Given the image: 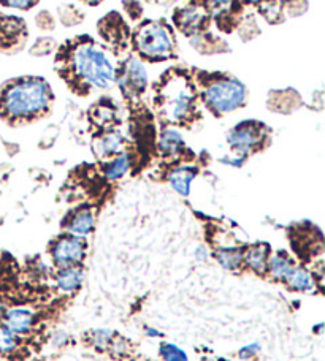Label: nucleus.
<instances>
[{"label":"nucleus","instance_id":"f257e3e1","mask_svg":"<svg viewBox=\"0 0 325 361\" xmlns=\"http://www.w3.org/2000/svg\"><path fill=\"white\" fill-rule=\"evenodd\" d=\"M70 72L86 87L107 90L118 80V67L105 49L86 40L73 47L69 56Z\"/></svg>","mask_w":325,"mask_h":361},{"label":"nucleus","instance_id":"f03ea898","mask_svg":"<svg viewBox=\"0 0 325 361\" xmlns=\"http://www.w3.org/2000/svg\"><path fill=\"white\" fill-rule=\"evenodd\" d=\"M51 89L42 78H23L4 89L0 95V113L10 121L34 119L49 108Z\"/></svg>","mask_w":325,"mask_h":361},{"label":"nucleus","instance_id":"7ed1b4c3","mask_svg":"<svg viewBox=\"0 0 325 361\" xmlns=\"http://www.w3.org/2000/svg\"><path fill=\"white\" fill-rule=\"evenodd\" d=\"M195 90L187 78L175 75L160 87V109L168 121L183 122L195 111Z\"/></svg>","mask_w":325,"mask_h":361},{"label":"nucleus","instance_id":"20e7f679","mask_svg":"<svg viewBox=\"0 0 325 361\" xmlns=\"http://www.w3.org/2000/svg\"><path fill=\"white\" fill-rule=\"evenodd\" d=\"M135 47L143 57L159 62L173 56L175 38L168 25L159 21H149L136 30Z\"/></svg>","mask_w":325,"mask_h":361},{"label":"nucleus","instance_id":"39448f33","mask_svg":"<svg viewBox=\"0 0 325 361\" xmlns=\"http://www.w3.org/2000/svg\"><path fill=\"white\" fill-rule=\"evenodd\" d=\"M203 102L214 113H232L244 105L246 87L238 80L229 76L213 80L205 89Z\"/></svg>","mask_w":325,"mask_h":361},{"label":"nucleus","instance_id":"423d86ee","mask_svg":"<svg viewBox=\"0 0 325 361\" xmlns=\"http://www.w3.org/2000/svg\"><path fill=\"white\" fill-rule=\"evenodd\" d=\"M51 257H53V262L59 268L76 267L86 257V243L80 236L65 235L53 244Z\"/></svg>","mask_w":325,"mask_h":361},{"label":"nucleus","instance_id":"0eeeda50","mask_svg":"<svg viewBox=\"0 0 325 361\" xmlns=\"http://www.w3.org/2000/svg\"><path fill=\"white\" fill-rule=\"evenodd\" d=\"M265 137L264 126L254 121H246L233 127L229 133V145L235 152L242 154L244 157L246 154L254 151L256 147L262 145Z\"/></svg>","mask_w":325,"mask_h":361},{"label":"nucleus","instance_id":"6e6552de","mask_svg":"<svg viewBox=\"0 0 325 361\" xmlns=\"http://www.w3.org/2000/svg\"><path fill=\"white\" fill-rule=\"evenodd\" d=\"M116 82H119L121 90L126 95H140L148 86V73L145 66L138 59L132 57L124 63L121 73H118Z\"/></svg>","mask_w":325,"mask_h":361},{"label":"nucleus","instance_id":"1a4fd4ad","mask_svg":"<svg viewBox=\"0 0 325 361\" xmlns=\"http://www.w3.org/2000/svg\"><path fill=\"white\" fill-rule=\"evenodd\" d=\"M35 314L28 307H13L6 309L2 324L15 334H25L34 326Z\"/></svg>","mask_w":325,"mask_h":361},{"label":"nucleus","instance_id":"9d476101","mask_svg":"<svg viewBox=\"0 0 325 361\" xmlns=\"http://www.w3.org/2000/svg\"><path fill=\"white\" fill-rule=\"evenodd\" d=\"M24 37V21L15 16L0 15V48H11Z\"/></svg>","mask_w":325,"mask_h":361},{"label":"nucleus","instance_id":"9b49d317","mask_svg":"<svg viewBox=\"0 0 325 361\" xmlns=\"http://www.w3.org/2000/svg\"><path fill=\"white\" fill-rule=\"evenodd\" d=\"M206 18L208 15L205 8H201L199 5H191L179 10L175 21H177V25L181 30L191 34V32H197L206 23Z\"/></svg>","mask_w":325,"mask_h":361},{"label":"nucleus","instance_id":"f8f14e48","mask_svg":"<svg viewBox=\"0 0 325 361\" xmlns=\"http://www.w3.org/2000/svg\"><path fill=\"white\" fill-rule=\"evenodd\" d=\"M94 224H95V219H94L93 211H90V209H80V211H76V212H73V214H71V217L69 219V222L65 224V228L69 230L70 235L84 238L94 230Z\"/></svg>","mask_w":325,"mask_h":361},{"label":"nucleus","instance_id":"ddd939ff","mask_svg":"<svg viewBox=\"0 0 325 361\" xmlns=\"http://www.w3.org/2000/svg\"><path fill=\"white\" fill-rule=\"evenodd\" d=\"M195 176H197V169H194V166H179V169H175L168 175V183L179 195L189 197L191 185Z\"/></svg>","mask_w":325,"mask_h":361},{"label":"nucleus","instance_id":"4468645a","mask_svg":"<svg viewBox=\"0 0 325 361\" xmlns=\"http://www.w3.org/2000/svg\"><path fill=\"white\" fill-rule=\"evenodd\" d=\"M84 279V273L83 269L78 267H65L57 271L56 274V283L62 292L71 293L81 287Z\"/></svg>","mask_w":325,"mask_h":361},{"label":"nucleus","instance_id":"2eb2a0df","mask_svg":"<svg viewBox=\"0 0 325 361\" xmlns=\"http://www.w3.org/2000/svg\"><path fill=\"white\" fill-rule=\"evenodd\" d=\"M295 268L294 262L289 259L288 254L284 252H278L273 257H268V262H266V269H268L270 276L273 279L276 281H285V277H288L292 269Z\"/></svg>","mask_w":325,"mask_h":361},{"label":"nucleus","instance_id":"dca6fc26","mask_svg":"<svg viewBox=\"0 0 325 361\" xmlns=\"http://www.w3.org/2000/svg\"><path fill=\"white\" fill-rule=\"evenodd\" d=\"M186 147L183 135L177 128H165L159 137V149L165 156H177Z\"/></svg>","mask_w":325,"mask_h":361},{"label":"nucleus","instance_id":"f3484780","mask_svg":"<svg viewBox=\"0 0 325 361\" xmlns=\"http://www.w3.org/2000/svg\"><path fill=\"white\" fill-rule=\"evenodd\" d=\"M124 146V137L119 132H110L95 141V154L100 157H108L119 154Z\"/></svg>","mask_w":325,"mask_h":361},{"label":"nucleus","instance_id":"a211bd4d","mask_svg":"<svg viewBox=\"0 0 325 361\" xmlns=\"http://www.w3.org/2000/svg\"><path fill=\"white\" fill-rule=\"evenodd\" d=\"M243 262L254 271V273H265L266 262H268V247H266L265 244H257V246L249 247L243 254Z\"/></svg>","mask_w":325,"mask_h":361},{"label":"nucleus","instance_id":"6ab92c4d","mask_svg":"<svg viewBox=\"0 0 325 361\" xmlns=\"http://www.w3.org/2000/svg\"><path fill=\"white\" fill-rule=\"evenodd\" d=\"M243 250L240 247H220L214 252V257L220 267L227 271H237L243 263Z\"/></svg>","mask_w":325,"mask_h":361},{"label":"nucleus","instance_id":"aec40b11","mask_svg":"<svg viewBox=\"0 0 325 361\" xmlns=\"http://www.w3.org/2000/svg\"><path fill=\"white\" fill-rule=\"evenodd\" d=\"M130 170V156L127 152H119L113 160L105 165L103 173H105V178L110 180H118L127 175Z\"/></svg>","mask_w":325,"mask_h":361},{"label":"nucleus","instance_id":"412c9836","mask_svg":"<svg viewBox=\"0 0 325 361\" xmlns=\"http://www.w3.org/2000/svg\"><path fill=\"white\" fill-rule=\"evenodd\" d=\"M284 283L290 288L298 290V292H309V290H313L314 287V282L311 279L308 271L297 267L292 269V273L288 277H285Z\"/></svg>","mask_w":325,"mask_h":361},{"label":"nucleus","instance_id":"4be33fe9","mask_svg":"<svg viewBox=\"0 0 325 361\" xmlns=\"http://www.w3.org/2000/svg\"><path fill=\"white\" fill-rule=\"evenodd\" d=\"M160 357L165 361H187V353L181 347L165 343L159 347Z\"/></svg>","mask_w":325,"mask_h":361},{"label":"nucleus","instance_id":"5701e85b","mask_svg":"<svg viewBox=\"0 0 325 361\" xmlns=\"http://www.w3.org/2000/svg\"><path fill=\"white\" fill-rule=\"evenodd\" d=\"M18 338L8 328L0 325V353H10L16 349Z\"/></svg>","mask_w":325,"mask_h":361},{"label":"nucleus","instance_id":"b1692460","mask_svg":"<svg viewBox=\"0 0 325 361\" xmlns=\"http://www.w3.org/2000/svg\"><path fill=\"white\" fill-rule=\"evenodd\" d=\"M37 2L38 0H0V5L8 6V8H16V10H29Z\"/></svg>","mask_w":325,"mask_h":361},{"label":"nucleus","instance_id":"393cba45","mask_svg":"<svg viewBox=\"0 0 325 361\" xmlns=\"http://www.w3.org/2000/svg\"><path fill=\"white\" fill-rule=\"evenodd\" d=\"M260 352V345L259 344H251V345H244L242 350L238 352V357L242 360H249Z\"/></svg>","mask_w":325,"mask_h":361},{"label":"nucleus","instance_id":"a878e982","mask_svg":"<svg viewBox=\"0 0 325 361\" xmlns=\"http://www.w3.org/2000/svg\"><path fill=\"white\" fill-rule=\"evenodd\" d=\"M214 8H227V6H230L233 0H208Z\"/></svg>","mask_w":325,"mask_h":361},{"label":"nucleus","instance_id":"bb28decb","mask_svg":"<svg viewBox=\"0 0 325 361\" xmlns=\"http://www.w3.org/2000/svg\"><path fill=\"white\" fill-rule=\"evenodd\" d=\"M195 259H197L199 262H205L208 259V250L203 246L197 247L195 249Z\"/></svg>","mask_w":325,"mask_h":361},{"label":"nucleus","instance_id":"cd10ccee","mask_svg":"<svg viewBox=\"0 0 325 361\" xmlns=\"http://www.w3.org/2000/svg\"><path fill=\"white\" fill-rule=\"evenodd\" d=\"M145 333L148 334L149 338H162V336H164V334H162L160 331L154 330V328H151V326H146V328H145Z\"/></svg>","mask_w":325,"mask_h":361},{"label":"nucleus","instance_id":"c85d7f7f","mask_svg":"<svg viewBox=\"0 0 325 361\" xmlns=\"http://www.w3.org/2000/svg\"><path fill=\"white\" fill-rule=\"evenodd\" d=\"M5 311H6V307H5V305L2 301H0V324H2V320H4V315H5Z\"/></svg>","mask_w":325,"mask_h":361},{"label":"nucleus","instance_id":"c756f323","mask_svg":"<svg viewBox=\"0 0 325 361\" xmlns=\"http://www.w3.org/2000/svg\"><path fill=\"white\" fill-rule=\"evenodd\" d=\"M83 2H86L89 5H97V4H100L102 0H83Z\"/></svg>","mask_w":325,"mask_h":361},{"label":"nucleus","instance_id":"7c9ffc66","mask_svg":"<svg viewBox=\"0 0 325 361\" xmlns=\"http://www.w3.org/2000/svg\"><path fill=\"white\" fill-rule=\"evenodd\" d=\"M244 2H248V4H260V2H265V0H244Z\"/></svg>","mask_w":325,"mask_h":361},{"label":"nucleus","instance_id":"2f4dec72","mask_svg":"<svg viewBox=\"0 0 325 361\" xmlns=\"http://www.w3.org/2000/svg\"><path fill=\"white\" fill-rule=\"evenodd\" d=\"M279 2H283V4H292V2H295V0H279Z\"/></svg>","mask_w":325,"mask_h":361},{"label":"nucleus","instance_id":"473e14b6","mask_svg":"<svg viewBox=\"0 0 325 361\" xmlns=\"http://www.w3.org/2000/svg\"><path fill=\"white\" fill-rule=\"evenodd\" d=\"M220 361H229V360H220Z\"/></svg>","mask_w":325,"mask_h":361}]
</instances>
